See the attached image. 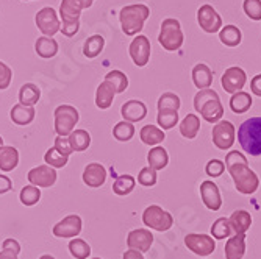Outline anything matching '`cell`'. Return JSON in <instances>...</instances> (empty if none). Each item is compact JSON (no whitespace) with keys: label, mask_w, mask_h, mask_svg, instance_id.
<instances>
[{"label":"cell","mask_w":261,"mask_h":259,"mask_svg":"<svg viewBox=\"0 0 261 259\" xmlns=\"http://www.w3.org/2000/svg\"><path fill=\"white\" fill-rule=\"evenodd\" d=\"M205 172L211 178H218L225 172V162L221 159H210L205 166Z\"/></svg>","instance_id":"cell-47"},{"label":"cell","mask_w":261,"mask_h":259,"mask_svg":"<svg viewBox=\"0 0 261 259\" xmlns=\"http://www.w3.org/2000/svg\"><path fill=\"white\" fill-rule=\"evenodd\" d=\"M194 108L197 112L208 122V124H218L224 116V106L218 96V92L211 88L199 89L194 96Z\"/></svg>","instance_id":"cell-1"},{"label":"cell","mask_w":261,"mask_h":259,"mask_svg":"<svg viewBox=\"0 0 261 259\" xmlns=\"http://www.w3.org/2000/svg\"><path fill=\"white\" fill-rule=\"evenodd\" d=\"M105 47V39L103 36L100 35H94L91 38H88L85 41V45H83V53L86 58H96Z\"/></svg>","instance_id":"cell-36"},{"label":"cell","mask_w":261,"mask_h":259,"mask_svg":"<svg viewBox=\"0 0 261 259\" xmlns=\"http://www.w3.org/2000/svg\"><path fill=\"white\" fill-rule=\"evenodd\" d=\"M238 142L250 156L261 155V117H250L240 125Z\"/></svg>","instance_id":"cell-2"},{"label":"cell","mask_w":261,"mask_h":259,"mask_svg":"<svg viewBox=\"0 0 261 259\" xmlns=\"http://www.w3.org/2000/svg\"><path fill=\"white\" fill-rule=\"evenodd\" d=\"M35 50L44 60L54 58L58 53V42L54 38H49V36L38 38V41L35 44Z\"/></svg>","instance_id":"cell-28"},{"label":"cell","mask_w":261,"mask_h":259,"mask_svg":"<svg viewBox=\"0 0 261 259\" xmlns=\"http://www.w3.org/2000/svg\"><path fill=\"white\" fill-rule=\"evenodd\" d=\"M185 245L197 256H208L216 248L215 238L208 236V234H196V233L188 234L185 238Z\"/></svg>","instance_id":"cell-10"},{"label":"cell","mask_w":261,"mask_h":259,"mask_svg":"<svg viewBox=\"0 0 261 259\" xmlns=\"http://www.w3.org/2000/svg\"><path fill=\"white\" fill-rule=\"evenodd\" d=\"M122 259H144V256H142V253L138 251V250H130V248H128V250L124 253Z\"/></svg>","instance_id":"cell-55"},{"label":"cell","mask_w":261,"mask_h":259,"mask_svg":"<svg viewBox=\"0 0 261 259\" xmlns=\"http://www.w3.org/2000/svg\"><path fill=\"white\" fill-rule=\"evenodd\" d=\"M2 146H4V137L0 136V147H2Z\"/></svg>","instance_id":"cell-59"},{"label":"cell","mask_w":261,"mask_h":259,"mask_svg":"<svg viewBox=\"0 0 261 259\" xmlns=\"http://www.w3.org/2000/svg\"><path fill=\"white\" fill-rule=\"evenodd\" d=\"M138 183L144 187H152L156 184V170H153L152 167H144L141 169L138 174Z\"/></svg>","instance_id":"cell-46"},{"label":"cell","mask_w":261,"mask_h":259,"mask_svg":"<svg viewBox=\"0 0 261 259\" xmlns=\"http://www.w3.org/2000/svg\"><path fill=\"white\" fill-rule=\"evenodd\" d=\"M55 116V131L58 136H69L74 131L80 114L77 111V108L70 106V105H61L55 109L54 112Z\"/></svg>","instance_id":"cell-7"},{"label":"cell","mask_w":261,"mask_h":259,"mask_svg":"<svg viewBox=\"0 0 261 259\" xmlns=\"http://www.w3.org/2000/svg\"><path fill=\"white\" fill-rule=\"evenodd\" d=\"M19 164V152L14 147L2 146L0 147V170L11 172Z\"/></svg>","instance_id":"cell-25"},{"label":"cell","mask_w":261,"mask_h":259,"mask_svg":"<svg viewBox=\"0 0 261 259\" xmlns=\"http://www.w3.org/2000/svg\"><path fill=\"white\" fill-rule=\"evenodd\" d=\"M61 155L64 156H69L70 153H72V147H70V142H69V137L67 136H58L55 139V146H54Z\"/></svg>","instance_id":"cell-50"},{"label":"cell","mask_w":261,"mask_h":259,"mask_svg":"<svg viewBox=\"0 0 261 259\" xmlns=\"http://www.w3.org/2000/svg\"><path fill=\"white\" fill-rule=\"evenodd\" d=\"M44 161L47 162V166H50L54 169H61V167H64L66 164L69 162V156L61 155L55 147H52V149H49V150L45 152Z\"/></svg>","instance_id":"cell-43"},{"label":"cell","mask_w":261,"mask_h":259,"mask_svg":"<svg viewBox=\"0 0 261 259\" xmlns=\"http://www.w3.org/2000/svg\"><path fill=\"white\" fill-rule=\"evenodd\" d=\"M92 4H94V0H83V5H85V8H89Z\"/></svg>","instance_id":"cell-57"},{"label":"cell","mask_w":261,"mask_h":259,"mask_svg":"<svg viewBox=\"0 0 261 259\" xmlns=\"http://www.w3.org/2000/svg\"><path fill=\"white\" fill-rule=\"evenodd\" d=\"M150 50H152L150 41L144 35H136V38L132 41V44L128 47L130 56H132L133 63L138 67H144L149 63V60H150Z\"/></svg>","instance_id":"cell-12"},{"label":"cell","mask_w":261,"mask_h":259,"mask_svg":"<svg viewBox=\"0 0 261 259\" xmlns=\"http://www.w3.org/2000/svg\"><path fill=\"white\" fill-rule=\"evenodd\" d=\"M227 170L234 183L236 191L240 194L250 195V194L256 192L258 186H259V178L247 164H236V166H231Z\"/></svg>","instance_id":"cell-4"},{"label":"cell","mask_w":261,"mask_h":259,"mask_svg":"<svg viewBox=\"0 0 261 259\" xmlns=\"http://www.w3.org/2000/svg\"><path fill=\"white\" fill-rule=\"evenodd\" d=\"M25 2H29V0H25Z\"/></svg>","instance_id":"cell-61"},{"label":"cell","mask_w":261,"mask_h":259,"mask_svg":"<svg viewBox=\"0 0 261 259\" xmlns=\"http://www.w3.org/2000/svg\"><path fill=\"white\" fill-rule=\"evenodd\" d=\"M219 39L227 47H236L243 41V33L236 25H224L219 30Z\"/></svg>","instance_id":"cell-32"},{"label":"cell","mask_w":261,"mask_h":259,"mask_svg":"<svg viewBox=\"0 0 261 259\" xmlns=\"http://www.w3.org/2000/svg\"><path fill=\"white\" fill-rule=\"evenodd\" d=\"M252 97L249 92H244V91H238L231 94V99H230V109L234 112V114H244L247 112L250 108H252Z\"/></svg>","instance_id":"cell-27"},{"label":"cell","mask_w":261,"mask_h":259,"mask_svg":"<svg viewBox=\"0 0 261 259\" xmlns=\"http://www.w3.org/2000/svg\"><path fill=\"white\" fill-rule=\"evenodd\" d=\"M211 136H213V144L219 150H230L236 139L234 125L230 121H219L218 124L213 125Z\"/></svg>","instance_id":"cell-8"},{"label":"cell","mask_w":261,"mask_h":259,"mask_svg":"<svg viewBox=\"0 0 261 259\" xmlns=\"http://www.w3.org/2000/svg\"><path fill=\"white\" fill-rule=\"evenodd\" d=\"M105 80L114 86L116 94H121L128 88V78L124 72H121V70H111V72H108L105 75Z\"/></svg>","instance_id":"cell-42"},{"label":"cell","mask_w":261,"mask_h":259,"mask_svg":"<svg viewBox=\"0 0 261 259\" xmlns=\"http://www.w3.org/2000/svg\"><path fill=\"white\" fill-rule=\"evenodd\" d=\"M13 189V181L7 175H0V194H7Z\"/></svg>","instance_id":"cell-52"},{"label":"cell","mask_w":261,"mask_h":259,"mask_svg":"<svg viewBox=\"0 0 261 259\" xmlns=\"http://www.w3.org/2000/svg\"><path fill=\"white\" fill-rule=\"evenodd\" d=\"M113 136L121 140V142H128V140L135 136V125L128 121H122L116 124L113 128Z\"/></svg>","instance_id":"cell-39"},{"label":"cell","mask_w":261,"mask_h":259,"mask_svg":"<svg viewBox=\"0 0 261 259\" xmlns=\"http://www.w3.org/2000/svg\"><path fill=\"white\" fill-rule=\"evenodd\" d=\"M152 244H153V234L150 233V229H146V228L133 229L127 236V247L130 250H138L141 253H146L150 250Z\"/></svg>","instance_id":"cell-15"},{"label":"cell","mask_w":261,"mask_h":259,"mask_svg":"<svg viewBox=\"0 0 261 259\" xmlns=\"http://www.w3.org/2000/svg\"><path fill=\"white\" fill-rule=\"evenodd\" d=\"M183 32H181V25L177 19H164L161 22V30L158 35V42L163 45L164 50L168 52H175L183 45Z\"/></svg>","instance_id":"cell-5"},{"label":"cell","mask_w":261,"mask_h":259,"mask_svg":"<svg viewBox=\"0 0 261 259\" xmlns=\"http://www.w3.org/2000/svg\"><path fill=\"white\" fill-rule=\"evenodd\" d=\"M149 16H150V10L147 5L135 4V5L124 7L119 13L122 32L127 36L139 35V32L144 28V22L149 19Z\"/></svg>","instance_id":"cell-3"},{"label":"cell","mask_w":261,"mask_h":259,"mask_svg":"<svg viewBox=\"0 0 261 259\" xmlns=\"http://www.w3.org/2000/svg\"><path fill=\"white\" fill-rule=\"evenodd\" d=\"M92 259H102V257H92Z\"/></svg>","instance_id":"cell-60"},{"label":"cell","mask_w":261,"mask_h":259,"mask_svg":"<svg viewBox=\"0 0 261 259\" xmlns=\"http://www.w3.org/2000/svg\"><path fill=\"white\" fill-rule=\"evenodd\" d=\"M243 10L252 20H261V0H244Z\"/></svg>","instance_id":"cell-45"},{"label":"cell","mask_w":261,"mask_h":259,"mask_svg":"<svg viewBox=\"0 0 261 259\" xmlns=\"http://www.w3.org/2000/svg\"><path fill=\"white\" fill-rule=\"evenodd\" d=\"M107 180V169L100 162H91L83 170V183L88 187H100Z\"/></svg>","instance_id":"cell-18"},{"label":"cell","mask_w":261,"mask_h":259,"mask_svg":"<svg viewBox=\"0 0 261 259\" xmlns=\"http://www.w3.org/2000/svg\"><path fill=\"white\" fill-rule=\"evenodd\" d=\"M250 91L255 94L256 97H261V74L255 75L250 80Z\"/></svg>","instance_id":"cell-53"},{"label":"cell","mask_w":261,"mask_h":259,"mask_svg":"<svg viewBox=\"0 0 261 259\" xmlns=\"http://www.w3.org/2000/svg\"><path fill=\"white\" fill-rule=\"evenodd\" d=\"M156 122L161 130H171L178 124V111H158Z\"/></svg>","instance_id":"cell-44"},{"label":"cell","mask_w":261,"mask_h":259,"mask_svg":"<svg viewBox=\"0 0 261 259\" xmlns=\"http://www.w3.org/2000/svg\"><path fill=\"white\" fill-rule=\"evenodd\" d=\"M2 248H10V250H14L16 253H20V245L16 239L10 238V239H5L4 244H2Z\"/></svg>","instance_id":"cell-54"},{"label":"cell","mask_w":261,"mask_h":259,"mask_svg":"<svg viewBox=\"0 0 261 259\" xmlns=\"http://www.w3.org/2000/svg\"><path fill=\"white\" fill-rule=\"evenodd\" d=\"M80 231H82V219L80 216L75 214L64 217L54 226V234L61 239H74L79 236Z\"/></svg>","instance_id":"cell-14"},{"label":"cell","mask_w":261,"mask_h":259,"mask_svg":"<svg viewBox=\"0 0 261 259\" xmlns=\"http://www.w3.org/2000/svg\"><path fill=\"white\" fill-rule=\"evenodd\" d=\"M230 226L234 231V234H246L250 229L252 225V216L244 209L234 211V213L228 217Z\"/></svg>","instance_id":"cell-24"},{"label":"cell","mask_w":261,"mask_h":259,"mask_svg":"<svg viewBox=\"0 0 261 259\" xmlns=\"http://www.w3.org/2000/svg\"><path fill=\"white\" fill-rule=\"evenodd\" d=\"M39 259H55V257H54V256H50V254H42Z\"/></svg>","instance_id":"cell-58"},{"label":"cell","mask_w":261,"mask_h":259,"mask_svg":"<svg viewBox=\"0 0 261 259\" xmlns=\"http://www.w3.org/2000/svg\"><path fill=\"white\" fill-rule=\"evenodd\" d=\"M197 22L205 33H218L224 25L219 13L211 5H202L197 11Z\"/></svg>","instance_id":"cell-11"},{"label":"cell","mask_w":261,"mask_h":259,"mask_svg":"<svg viewBox=\"0 0 261 259\" xmlns=\"http://www.w3.org/2000/svg\"><path fill=\"white\" fill-rule=\"evenodd\" d=\"M200 130V119L196 114H188L180 122V133L186 139H194Z\"/></svg>","instance_id":"cell-33"},{"label":"cell","mask_w":261,"mask_h":259,"mask_svg":"<svg viewBox=\"0 0 261 259\" xmlns=\"http://www.w3.org/2000/svg\"><path fill=\"white\" fill-rule=\"evenodd\" d=\"M193 83L199 89L211 88L213 84V72L205 63H199L193 69Z\"/></svg>","instance_id":"cell-26"},{"label":"cell","mask_w":261,"mask_h":259,"mask_svg":"<svg viewBox=\"0 0 261 259\" xmlns=\"http://www.w3.org/2000/svg\"><path fill=\"white\" fill-rule=\"evenodd\" d=\"M19 198H20V203L25 205V206H33L39 202L41 198V191L39 187L33 186V184H29L25 187H22V191L19 194Z\"/></svg>","instance_id":"cell-41"},{"label":"cell","mask_w":261,"mask_h":259,"mask_svg":"<svg viewBox=\"0 0 261 259\" xmlns=\"http://www.w3.org/2000/svg\"><path fill=\"white\" fill-rule=\"evenodd\" d=\"M35 22H36V27L39 28V32L44 36H49V38H54L60 32V28H61L58 14L50 7H45V8L39 10L36 13Z\"/></svg>","instance_id":"cell-9"},{"label":"cell","mask_w":261,"mask_h":259,"mask_svg":"<svg viewBox=\"0 0 261 259\" xmlns=\"http://www.w3.org/2000/svg\"><path fill=\"white\" fill-rule=\"evenodd\" d=\"M139 137L146 146H158L166 139L164 131L155 125H144L139 131Z\"/></svg>","instance_id":"cell-29"},{"label":"cell","mask_w":261,"mask_h":259,"mask_svg":"<svg viewBox=\"0 0 261 259\" xmlns=\"http://www.w3.org/2000/svg\"><path fill=\"white\" fill-rule=\"evenodd\" d=\"M200 197L203 205L210 209V211H219L222 206V198H221V192L218 184H215L213 181L206 180L200 184Z\"/></svg>","instance_id":"cell-17"},{"label":"cell","mask_w":261,"mask_h":259,"mask_svg":"<svg viewBox=\"0 0 261 259\" xmlns=\"http://www.w3.org/2000/svg\"><path fill=\"white\" fill-rule=\"evenodd\" d=\"M30 184L36 186V187H52L57 181V172L54 167L47 166H38L35 169H32L27 175Z\"/></svg>","instance_id":"cell-16"},{"label":"cell","mask_w":261,"mask_h":259,"mask_svg":"<svg viewBox=\"0 0 261 259\" xmlns=\"http://www.w3.org/2000/svg\"><path fill=\"white\" fill-rule=\"evenodd\" d=\"M147 162L153 170H163L169 164V155L163 147H153L147 155Z\"/></svg>","instance_id":"cell-31"},{"label":"cell","mask_w":261,"mask_h":259,"mask_svg":"<svg viewBox=\"0 0 261 259\" xmlns=\"http://www.w3.org/2000/svg\"><path fill=\"white\" fill-rule=\"evenodd\" d=\"M10 117H11V121L16 125H20V127L30 125L33 122V119H35V108L33 106H27V105H22V103H17V105H14L11 108Z\"/></svg>","instance_id":"cell-22"},{"label":"cell","mask_w":261,"mask_h":259,"mask_svg":"<svg viewBox=\"0 0 261 259\" xmlns=\"http://www.w3.org/2000/svg\"><path fill=\"white\" fill-rule=\"evenodd\" d=\"M135 186H136L135 177L125 174V175H121V177H117V178L114 180V183H113V192H114L116 195L124 197V195H128V194L133 192Z\"/></svg>","instance_id":"cell-34"},{"label":"cell","mask_w":261,"mask_h":259,"mask_svg":"<svg viewBox=\"0 0 261 259\" xmlns=\"http://www.w3.org/2000/svg\"><path fill=\"white\" fill-rule=\"evenodd\" d=\"M85 10L83 0H63L60 5V16L63 22L80 20V14Z\"/></svg>","instance_id":"cell-21"},{"label":"cell","mask_w":261,"mask_h":259,"mask_svg":"<svg viewBox=\"0 0 261 259\" xmlns=\"http://www.w3.org/2000/svg\"><path fill=\"white\" fill-rule=\"evenodd\" d=\"M142 223L150 229L163 233V231H168L172 226L174 219L171 213H168V211L163 209L161 206L150 205L144 209V213H142Z\"/></svg>","instance_id":"cell-6"},{"label":"cell","mask_w":261,"mask_h":259,"mask_svg":"<svg viewBox=\"0 0 261 259\" xmlns=\"http://www.w3.org/2000/svg\"><path fill=\"white\" fill-rule=\"evenodd\" d=\"M231 226H230V222L227 217H219L218 220L213 222L211 225V236L215 239H225V238H230L231 236Z\"/></svg>","instance_id":"cell-37"},{"label":"cell","mask_w":261,"mask_h":259,"mask_svg":"<svg viewBox=\"0 0 261 259\" xmlns=\"http://www.w3.org/2000/svg\"><path fill=\"white\" fill-rule=\"evenodd\" d=\"M39 97H41V91L36 84L33 83L22 84L19 91V103L27 105V106H35L39 102Z\"/></svg>","instance_id":"cell-30"},{"label":"cell","mask_w":261,"mask_h":259,"mask_svg":"<svg viewBox=\"0 0 261 259\" xmlns=\"http://www.w3.org/2000/svg\"><path fill=\"white\" fill-rule=\"evenodd\" d=\"M236 164H247V158L241 152H228L225 156V169L236 166Z\"/></svg>","instance_id":"cell-49"},{"label":"cell","mask_w":261,"mask_h":259,"mask_svg":"<svg viewBox=\"0 0 261 259\" xmlns=\"http://www.w3.org/2000/svg\"><path fill=\"white\" fill-rule=\"evenodd\" d=\"M225 259H243L246 254V234H234L230 236L225 248H224Z\"/></svg>","instance_id":"cell-20"},{"label":"cell","mask_w":261,"mask_h":259,"mask_svg":"<svg viewBox=\"0 0 261 259\" xmlns=\"http://www.w3.org/2000/svg\"><path fill=\"white\" fill-rule=\"evenodd\" d=\"M67 137L74 152H85L91 144V134L86 130H74Z\"/></svg>","instance_id":"cell-35"},{"label":"cell","mask_w":261,"mask_h":259,"mask_svg":"<svg viewBox=\"0 0 261 259\" xmlns=\"http://www.w3.org/2000/svg\"><path fill=\"white\" fill-rule=\"evenodd\" d=\"M13 80V70L10 66L0 61V89H7Z\"/></svg>","instance_id":"cell-48"},{"label":"cell","mask_w":261,"mask_h":259,"mask_svg":"<svg viewBox=\"0 0 261 259\" xmlns=\"http://www.w3.org/2000/svg\"><path fill=\"white\" fill-rule=\"evenodd\" d=\"M121 114L124 117V121H128L132 124L141 122L147 116V106L141 100H128L122 105Z\"/></svg>","instance_id":"cell-19"},{"label":"cell","mask_w":261,"mask_h":259,"mask_svg":"<svg viewBox=\"0 0 261 259\" xmlns=\"http://www.w3.org/2000/svg\"><path fill=\"white\" fill-rule=\"evenodd\" d=\"M17 254L14 250H10V248H2L0 251V259H17Z\"/></svg>","instance_id":"cell-56"},{"label":"cell","mask_w":261,"mask_h":259,"mask_svg":"<svg viewBox=\"0 0 261 259\" xmlns=\"http://www.w3.org/2000/svg\"><path fill=\"white\" fill-rule=\"evenodd\" d=\"M114 96H116V89H114V86H113L110 81L103 80V81L99 84L97 91H96V105H97V108H100V109H108V108L113 105Z\"/></svg>","instance_id":"cell-23"},{"label":"cell","mask_w":261,"mask_h":259,"mask_svg":"<svg viewBox=\"0 0 261 259\" xmlns=\"http://www.w3.org/2000/svg\"><path fill=\"white\" fill-rule=\"evenodd\" d=\"M69 251L75 259H88V256L91 254V247L83 239L74 238L69 242Z\"/></svg>","instance_id":"cell-40"},{"label":"cell","mask_w":261,"mask_h":259,"mask_svg":"<svg viewBox=\"0 0 261 259\" xmlns=\"http://www.w3.org/2000/svg\"><path fill=\"white\" fill-rule=\"evenodd\" d=\"M60 30H61V33L66 38H72L80 30V20H75V22H63V25H61Z\"/></svg>","instance_id":"cell-51"},{"label":"cell","mask_w":261,"mask_h":259,"mask_svg":"<svg viewBox=\"0 0 261 259\" xmlns=\"http://www.w3.org/2000/svg\"><path fill=\"white\" fill-rule=\"evenodd\" d=\"M246 81H247L246 72L241 67H236V66L228 67L221 78V84H222L224 91L228 94H234V92L241 91L246 86Z\"/></svg>","instance_id":"cell-13"},{"label":"cell","mask_w":261,"mask_h":259,"mask_svg":"<svg viewBox=\"0 0 261 259\" xmlns=\"http://www.w3.org/2000/svg\"><path fill=\"white\" fill-rule=\"evenodd\" d=\"M181 100L174 92H164L158 99V111H178Z\"/></svg>","instance_id":"cell-38"}]
</instances>
